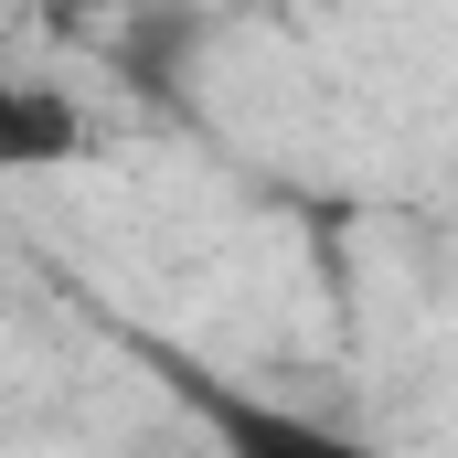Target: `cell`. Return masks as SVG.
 Segmentation results:
<instances>
[{
	"mask_svg": "<svg viewBox=\"0 0 458 458\" xmlns=\"http://www.w3.org/2000/svg\"><path fill=\"white\" fill-rule=\"evenodd\" d=\"M171 384L192 394V416L214 427L225 458H384L373 437H352L331 416H299V405H267V394H245V384H214V373H171Z\"/></svg>",
	"mask_w": 458,
	"mask_h": 458,
	"instance_id": "1",
	"label": "cell"
},
{
	"mask_svg": "<svg viewBox=\"0 0 458 458\" xmlns=\"http://www.w3.org/2000/svg\"><path fill=\"white\" fill-rule=\"evenodd\" d=\"M97 149L86 107L64 86H32V75H0V182H43V171H75Z\"/></svg>",
	"mask_w": 458,
	"mask_h": 458,
	"instance_id": "2",
	"label": "cell"
}]
</instances>
